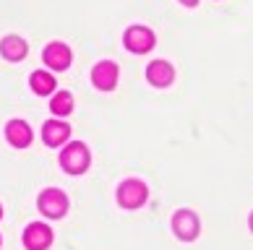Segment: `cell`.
<instances>
[{
  "mask_svg": "<svg viewBox=\"0 0 253 250\" xmlns=\"http://www.w3.org/2000/svg\"><path fill=\"white\" fill-rule=\"evenodd\" d=\"M89 162H91V154H89V149H86L81 141H73V143H68V146L60 151V167H63L68 175L86 172V170H89Z\"/></svg>",
  "mask_w": 253,
  "mask_h": 250,
  "instance_id": "obj_1",
  "label": "cell"
},
{
  "mask_svg": "<svg viewBox=\"0 0 253 250\" xmlns=\"http://www.w3.org/2000/svg\"><path fill=\"white\" fill-rule=\"evenodd\" d=\"M149 198V188L141 182V180H123L120 182V188H118V203L123 209H138V206H144Z\"/></svg>",
  "mask_w": 253,
  "mask_h": 250,
  "instance_id": "obj_2",
  "label": "cell"
},
{
  "mask_svg": "<svg viewBox=\"0 0 253 250\" xmlns=\"http://www.w3.org/2000/svg\"><path fill=\"white\" fill-rule=\"evenodd\" d=\"M37 206L44 216L50 219H60L65 211H68V198H65L63 190H55V188H47L44 193H40V198H37Z\"/></svg>",
  "mask_w": 253,
  "mask_h": 250,
  "instance_id": "obj_3",
  "label": "cell"
},
{
  "mask_svg": "<svg viewBox=\"0 0 253 250\" xmlns=\"http://www.w3.org/2000/svg\"><path fill=\"white\" fill-rule=\"evenodd\" d=\"M123 44H126V50L136 52V55H144L154 47V32L146 29V26H130L123 34Z\"/></svg>",
  "mask_w": 253,
  "mask_h": 250,
  "instance_id": "obj_4",
  "label": "cell"
},
{
  "mask_svg": "<svg viewBox=\"0 0 253 250\" xmlns=\"http://www.w3.org/2000/svg\"><path fill=\"white\" fill-rule=\"evenodd\" d=\"M118 66L112 60H102L91 68V83L99 89V91H112L118 86Z\"/></svg>",
  "mask_w": 253,
  "mask_h": 250,
  "instance_id": "obj_5",
  "label": "cell"
},
{
  "mask_svg": "<svg viewBox=\"0 0 253 250\" xmlns=\"http://www.w3.org/2000/svg\"><path fill=\"white\" fill-rule=\"evenodd\" d=\"M172 229H175V235L180 240L191 243V240L199 237V216H196L193 211H188V209H180L172 216Z\"/></svg>",
  "mask_w": 253,
  "mask_h": 250,
  "instance_id": "obj_6",
  "label": "cell"
},
{
  "mask_svg": "<svg viewBox=\"0 0 253 250\" xmlns=\"http://www.w3.org/2000/svg\"><path fill=\"white\" fill-rule=\"evenodd\" d=\"M24 245L29 250H47L52 245V229L42 221H32L24 232Z\"/></svg>",
  "mask_w": 253,
  "mask_h": 250,
  "instance_id": "obj_7",
  "label": "cell"
},
{
  "mask_svg": "<svg viewBox=\"0 0 253 250\" xmlns=\"http://www.w3.org/2000/svg\"><path fill=\"white\" fill-rule=\"evenodd\" d=\"M42 60H44V66L52 68V71H65V68L71 66V50H68V44L50 42L47 47H44V52H42Z\"/></svg>",
  "mask_w": 253,
  "mask_h": 250,
  "instance_id": "obj_8",
  "label": "cell"
},
{
  "mask_svg": "<svg viewBox=\"0 0 253 250\" xmlns=\"http://www.w3.org/2000/svg\"><path fill=\"white\" fill-rule=\"evenodd\" d=\"M5 138H8V143H11V146H16V149H24V146L32 143L34 133H32V128H29L26 120L16 117V120H11V123L5 125Z\"/></svg>",
  "mask_w": 253,
  "mask_h": 250,
  "instance_id": "obj_9",
  "label": "cell"
},
{
  "mask_svg": "<svg viewBox=\"0 0 253 250\" xmlns=\"http://www.w3.org/2000/svg\"><path fill=\"white\" fill-rule=\"evenodd\" d=\"M146 78H149L152 86L165 89V86H170V83H172L175 71H172V66L167 60H154V63H149V68H146Z\"/></svg>",
  "mask_w": 253,
  "mask_h": 250,
  "instance_id": "obj_10",
  "label": "cell"
},
{
  "mask_svg": "<svg viewBox=\"0 0 253 250\" xmlns=\"http://www.w3.org/2000/svg\"><path fill=\"white\" fill-rule=\"evenodd\" d=\"M26 52H29V44H26L21 36L8 34V36H3V39H0V55H3L5 60H11V63L24 60Z\"/></svg>",
  "mask_w": 253,
  "mask_h": 250,
  "instance_id": "obj_11",
  "label": "cell"
},
{
  "mask_svg": "<svg viewBox=\"0 0 253 250\" xmlns=\"http://www.w3.org/2000/svg\"><path fill=\"white\" fill-rule=\"evenodd\" d=\"M68 136H71V125L60 123V120H50V123L42 125V138L47 146H60L68 141Z\"/></svg>",
  "mask_w": 253,
  "mask_h": 250,
  "instance_id": "obj_12",
  "label": "cell"
},
{
  "mask_svg": "<svg viewBox=\"0 0 253 250\" xmlns=\"http://www.w3.org/2000/svg\"><path fill=\"white\" fill-rule=\"evenodd\" d=\"M29 86L34 94H40V97H47L55 91V86H58V81H55L50 73H44V71H34L32 76H29Z\"/></svg>",
  "mask_w": 253,
  "mask_h": 250,
  "instance_id": "obj_13",
  "label": "cell"
},
{
  "mask_svg": "<svg viewBox=\"0 0 253 250\" xmlns=\"http://www.w3.org/2000/svg\"><path fill=\"white\" fill-rule=\"evenodd\" d=\"M50 109H52V115H58V117L68 115L73 109V97L68 94V91H58V94L52 97V102H50Z\"/></svg>",
  "mask_w": 253,
  "mask_h": 250,
  "instance_id": "obj_14",
  "label": "cell"
},
{
  "mask_svg": "<svg viewBox=\"0 0 253 250\" xmlns=\"http://www.w3.org/2000/svg\"><path fill=\"white\" fill-rule=\"evenodd\" d=\"M180 3H183V5H191V8H193L196 3H199V0H180Z\"/></svg>",
  "mask_w": 253,
  "mask_h": 250,
  "instance_id": "obj_15",
  "label": "cell"
},
{
  "mask_svg": "<svg viewBox=\"0 0 253 250\" xmlns=\"http://www.w3.org/2000/svg\"><path fill=\"white\" fill-rule=\"evenodd\" d=\"M248 227H251V232H253V214L248 216Z\"/></svg>",
  "mask_w": 253,
  "mask_h": 250,
  "instance_id": "obj_16",
  "label": "cell"
},
{
  "mask_svg": "<svg viewBox=\"0 0 253 250\" xmlns=\"http://www.w3.org/2000/svg\"><path fill=\"white\" fill-rule=\"evenodd\" d=\"M0 216H3V206H0Z\"/></svg>",
  "mask_w": 253,
  "mask_h": 250,
  "instance_id": "obj_17",
  "label": "cell"
}]
</instances>
